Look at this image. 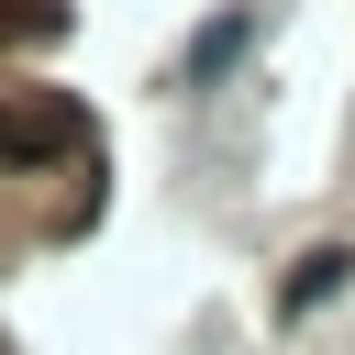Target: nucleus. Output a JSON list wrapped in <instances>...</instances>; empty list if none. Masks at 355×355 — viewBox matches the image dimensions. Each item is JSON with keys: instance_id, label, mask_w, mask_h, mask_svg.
Wrapping results in <instances>:
<instances>
[{"instance_id": "f257e3e1", "label": "nucleus", "mask_w": 355, "mask_h": 355, "mask_svg": "<svg viewBox=\"0 0 355 355\" xmlns=\"http://www.w3.org/2000/svg\"><path fill=\"white\" fill-rule=\"evenodd\" d=\"M344 277H355V255H344V244H311V255L288 266V288H277V322H311V311H322Z\"/></svg>"}, {"instance_id": "f03ea898", "label": "nucleus", "mask_w": 355, "mask_h": 355, "mask_svg": "<svg viewBox=\"0 0 355 355\" xmlns=\"http://www.w3.org/2000/svg\"><path fill=\"white\" fill-rule=\"evenodd\" d=\"M244 44H255V11H244V0H222V11H211V22L189 33V89H200V78H222V67L244 55Z\"/></svg>"}, {"instance_id": "7ed1b4c3", "label": "nucleus", "mask_w": 355, "mask_h": 355, "mask_svg": "<svg viewBox=\"0 0 355 355\" xmlns=\"http://www.w3.org/2000/svg\"><path fill=\"white\" fill-rule=\"evenodd\" d=\"M67 144V122L55 111H22V100H0V166H44Z\"/></svg>"}, {"instance_id": "20e7f679", "label": "nucleus", "mask_w": 355, "mask_h": 355, "mask_svg": "<svg viewBox=\"0 0 355 355\" xmlns=\"http://www.w3.org/2000/svg\"><path fill=\"white\" fill-rule=\"evenodd\" d=\"M11 33H55V0H11Z\"/></svg>"}]
</instances>
